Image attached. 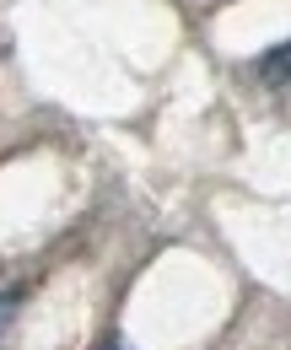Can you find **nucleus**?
<instances>
[{
  "instance_id": "f257e3e1",
  "label": "nucleus",
  "mask_w": 291,
  "mask_h": 350,
  "mask_svg": "<svg viewBox=\"0 0 291 350\" xmlns=\"http://www.w3.org/2000/svg\"><path fill=\"white\" fill-rule=\"evenodd\" d=\"M253 76L270 92H286V44H270L259 59H253Z\"/></svg>"
},
{
  "instance_id": "f03ea898",
  "label": "nucleus",
  "mask_w": 291,
  "mask_h": 350,
  "mask_svg": "<svg viewBox=\"0 0 291 350\" xmlns=\"http://www.w3.org/2000/svg\"><path fill=\"white\" fill-rule=\"evenodd\" d=\"M16 312H22V291H0V340H5V329L16 323Z\"/></svg>"
}]
</instances>
